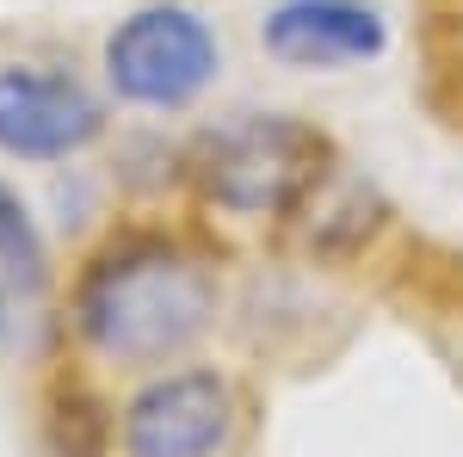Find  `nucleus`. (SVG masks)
I'll list each match as a JSON object with an SVG mask.
<instances>
[{
    "mask_svg": "<svg viewBox=\"0 0 463 457\" xmlns=\"http://www.w3.org/2000/svg\"><path fill=\"white\" fill-rule=\"evenodd\" d=\"M216 321V272L167 235L111 242L74 290L80 340L118 371H148L204 340Z\"/></svg>",
    "mask_w": 463,
    "mask_h": 457,
    "instance_id": "obj_1",
    "label": "nucleus"
},
{
    "mask_svg": "<svg viewBox=\"0 0 463 457\" xmlns=\"http://www.w3.org/2000/svg\"><path fill=\"white\" fill-rule=\"evenodd\" d=\"M327 174V142L297 118H235L198 142L192 179L198 192L235 216H285Z\"/></svg>",
    "mask_w": 463,
    "mask_h": 457,
    "instance_id": "obj_2",
    "label": "nucleus"
},
{
    "mask_svg": "<svg viewBox=\"0 0 463 457\" xmlns=\"http://www.w3.org/2000/svg\"><path fill=\"white\" fill-rule=\"evenodd\" d=\"M222 69V43L192 6H143L106 37V81L130 106H192Z\"/></svg>",
    "mask_w": 463,
    "mask_h": 457,
    "instance_id": "obj_3",
    "label": "nucleus"
},
{
    "mask_svg": "<svg viewBox=\"0 0 463 457\" xmlns=\"http://www.w3.org/2000/svg\"><path fill=\"white\" fill-rule=\"evenodd\" d=\"M106 137V106L62 69L6 62L0 69V155L69 161Z\"/></svg>",
    "mask_w": 463,
    "mask_h": 457,
    "instance_id": "obj_4",
    "label": "nucleus"
},
{
    "mask_svg": "<svg viewBox=\"0 0 463 457\" xmlns=\"http://www.w3.org/2000/svg\"><path fill=\"white\" fill-rule=\"evenodd\" d=\"M235 433V389L211 365L167 371L124 408V457H222Z\"/></svg>",
    "mask_w": 463,
    "mask_h": 457,
    "instance_id": "obj_5",
    "label": "nucleus"
},
{
    "mask_svg": "<svg viewBox=\"0 0 463 457\" xmlns=\"http://www.w3.org/2000/svg\"><path fill=\"white\" fill-rule=\"evenodd\" d=\"M260 43L285 69H353L383 56L390 25L364 0H279L260 25Z\"/></svg>",
    "mask_w": 463,
    "mask_h": 457,
    "instance_id": "obj_6",
    "label": "nucleus"
},
{
    "mask_svg": "<svg viewBox=\"0 0 463 457\" xmlns=\"http://www.w3.org/2000/svg\"><path fill=\"white\" fill-rule=\"evenodd\" d=\"M43 279V242L32 211L19 205L13 186H0V284H37Z\"/></svg>",
    "mask_w": 463,
    "mask_h": 457,
    "instance_id": "obj_7",
    "label": "nucleus"
}]
</instances>
